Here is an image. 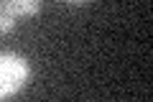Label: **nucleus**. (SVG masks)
I'll return each mask as SVG.
<instances>
[{"instance_id": "f257e3e1", "label": "nucleus", "mask_w": 153, "mask_h": 102, "mask_svg": "<svg viewBox=\"0 0 153 102\" xmlns=\"http://www.w3.org/2000/svg\"><path fill=\"white\" fill-rule=\"evenodd\" d=\"M31 79V66L18 54H0V100L13 97L23 89Z\"/></svg>"}, {"instance_id": "f03ea898", "label": "nucleus", "mask_w": 153, "mask_h": 102, "mask_svg": "<svg viewBox=\"0 0 153 102\" xmlns=\"http://www.w3.org/2000/svg\"><path fill=\"white\" fill-rule=\"evenodd\" d=\"M3 5L10 8L16 18H33L41 10V0H3Z\"/></svg>"}, {"instance_id": "7ed1b4c3", "label": "nucleus", "mask_w": 153, "mask_h": 102, "mask_svg": "<svg viewBox=\"0 0 153 102\" xmlns=\"http://www.w3.org/2000/svg\"><path fill=\"white\" fill-rule=\"evenodd\" d=\"M16 23H18V18L13 16V13H10V8L0 3V36H5V33H10L13 28H16Z\"/></svg>"}, {"instance_id": "20e7f679", "label": "nucleus", "mask_w": 153, "mask_h": 102, "mask_svg": "<svg viewBox=\"0 0 153 102\" xmlns=\"http://www.w3.org/2000/svg\"><path fill=\"white\" fill-rule=\"evenodd\" d=\"M64 3H69V5H87L89 0H64Z\"/></svg>"}]
</instances>
